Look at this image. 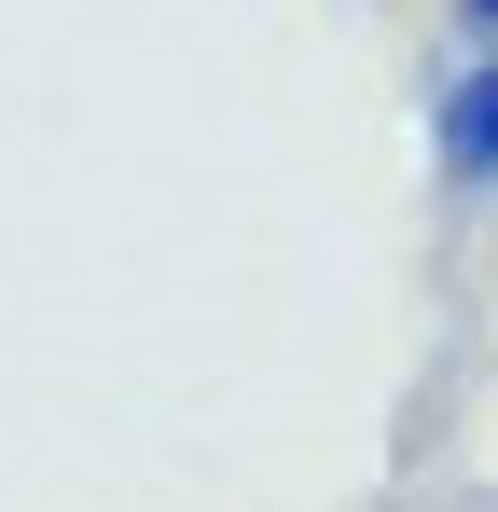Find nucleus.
<instances>
[{
  "mask_svg": "<svg viewBox=\"0 0 498 512\" xmlns=\"http://www.w3.org/2000/svg\"><path fill=\"white\" fill-rule=\"evenodd\" d=\"M429 180L443 194H498V56H457L443 84H429Z\"/></svg>",
  "mask_w": 498,
  "mask_h": 512,
  "instance_id": "f257e3e1",
  "label": "nucleus"
},
{
  "mask_svg": "<svg viewBox=\"0 0 498 512\" xmlns=\"http://www.w3.org/2000/svg\"><path fill=\"white\" fill-rule=\"evenodd\" d=\"M457 42H471V56H498V0H457Z\"/></svg>",
  "mask_w": 498,
  "mask_h": 512,
  "instance_id": "f03ea898",
  "label": "nucleus"
}]
</instances>
